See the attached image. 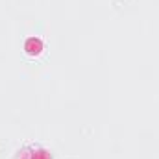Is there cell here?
Returning a JSON list of instances; mask_svg holds the SVG:
<instances>
[{"mask_svg": "<svg viewBox=\"0 0 159 159\" xmlns=\"http://www.w3.org/2000/svg\"><path fill=\"white\" fill-rule=\"evenodd\" d=\"M24 50L28 54H39L41 50H43V43L37 37H30V39L24 43Z\"/></svg>", "mask_w": 159, "mask_h": 159, "instance_id": "6da1fadb", "label": "cell"}]
</instances>
